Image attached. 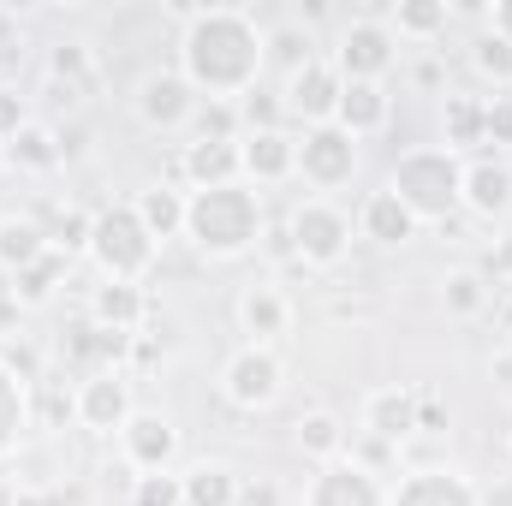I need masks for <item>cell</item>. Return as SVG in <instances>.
I'll return each instance as SVG.
<instances>
[{"instance_id": "obj_1", "label": "cell", "mask_w": 512, "mask_h": 506, "mask_svg": "<svg viewBox=\"0 0 512 506\" xmlns=\"http://www.w3.org/2000/svg\"><path fill=\"white\" fill-rule=\"evenodd\" d=\"M262 66H268V30L251 12H239V6L191 12V24L179 36V72L197 96H215V102L251 96Z\"/></svg>"}, {"instance_id": "obj_2", "label": "cell", "mask_w": 512, "mask_h": 506, "mask_svg": "<svg viewBox=\"0 0 512 506\" xmlns=\"http://www.w3.org/2000/svg\"><path fill=\"white\" fill-rule=\"evenodd\" d=\"M262 233V197L256 185L233 179V185H209V191H191L185 197V239L215 262H233L245 256Z\"/></svg>"}, {"instance_id": "obj_3", "label": "cell", "mask_w": 512, "mask_h": 506, "mask_svg": "<svg viewBox=\"0 0 512 506\" xmlns=\"http://www.w3.org/2000/svg\"><path fill=\"white\" fill-rule=\"evenodd\" d=\"M459 185H465V161L453 149H441V143L405 149L393 161V173H387V191L417 215V227L423 221H447L459 209Z\"/></svg>"}, {"instance_id": "obj_4", "label": "cell", "mask_w": 512, "mask_h": 506, "mask_svg": "<svg viewBox=\"0 0 512 506\" xmlns=\"http://www.w3.org/2000/svg\"><path fill=\"white\" fill-rule=\"evenodd\" d=\"M90 262L102 268V280H120V286H137L149 268H155V239H149V227L137 221V209L120 203V209H102L96 221H90Z\"/></svg>"}, {"instance_id": "obj_5", "label": "cell", "mask_w": 512, "mask_h": 506, "mask_svg": "<svg viewBox=\"0 0 512 506\" xmlns=\"http://www.w3.org/2000/svg\"><path fill=\"white\" fill-rule=\"evenodd\" d=\"M292 251L304 256L310 268H334V262H346L352 251V215L334 203V197H304L298 209H292Z\"/></svg>"}, {"instance_id": "obj_6", "label": "cell", "mask_w": 512, "mask_h": 506, "mask_svg": "<svg viewBox=\"0 0 512 506\" xmlns=\"http://www.w3.org/2000/svg\"><path fill=\"white\" fill-rule=\"evenodd\" d=\"M352 173H358V137H352V131L310 126L304 137H298V179H304L316 197L352 185Z\"/></svg>"}, {"instance_id": "obj_7", "label": "cell", "mask_w": 512, "mask_h": 506, "mask_svg": "<svg viewBox=\"0 0 512 506\" xmlns=\"http://www.w3.org/2000/svg\"><path fill=\"white\" fill-rule=\"evenodd\" d=\"M399 60V36L387 30L382 18H352L340 30V48H334V72L346 84H382Z\"/></svg>"}, {"instance_id": "obj_8", "label": "cell", "mask_w": 512, "mask_h": 506, "mask_svg": "<svg viewBox=\"0 0 512 506\" xmlns=\"http://www.w3.org/2000/svg\"><path fill=\"white\" fill-rule=\"evenodd\" d=\"M280 387H286V370H280L274 346H239L227 358V370H221V393L239 411H268L280 399Z\"/></svg>"}, {"instance_id": "obj_9", "label": "cell", "mask_w": 512, "mask_h": 506, "mask_svg": "<svg viewBox=\"0 0 512 506\" xmlns=\"http://www.w3.org/2000/svg\"><path fill=\"white\" fill-rule=\"evenodd\" d=\"M387 489L382 477L370 471V465H358V459H328V465H316V477L304 483V506H387Z\"/></svg>"}, {"instance_id": "obj_10", "label": "cell", "mask_w": 512, "mask_h": 506, "mask_svg": "<svg viewBox=\"0 0 512 506\" xmlns=\"http://www.w3.org/2000/svg\"><path fill=\"white\" fill-rule=\"evenodd\" d=\"M131 108L149 131H185L197 114V90L185 84V72H143Z\"/></svg>"}, {"instance_id": "obj_11", "label": "cell", "mask_w": 512, "mask_h": 506, "mask_svg": "<svg viewBox=\"0 0 512 506\" xmlns=\"http://www.w3.org/2000/svg\"><path fill=\"white\" fill-rule=\"evenodd\" d=\"M72 411H78V423L84 429H96V435H120L131 423V381L120 370H96V376L78 381V399H72Z\"/></svg>"}, {"instance_id": "obj_12", "label": "cell", "mask_w": 512, "mask_h": 506, "mask_svg": "<svg viewBox=\"0 0 512 506\" xmlns=\"http://www.w3.org/2000/svg\"><path fill=\"white\" fill-rule=\"evenodd\" d=\"M120 447H126V465L137 477H155V471H173V459H179V429H173L161 411H131V423L120 429Z\"/></svg>"}, {"instance_id": "obj_13", "label": "cell", "mask_w": 512, "mask_h": 506, "mask_svg": "<svg viewBox=\"0 0 512 506\" xmlns=\"http://www.w3.org/2000/svg\"><path fill=\"white\" fill-rule=\"evenodd\" d=\"M340 90H346V78L334 72V60H310L304 72L286 78V114H298V120H310V126H334Z\"/></svg>"}, {"instance_id": "obj_14", "label": "cell", "mask_w": 512, "mask_h": 506, "mask_svg": "<svg viewBox=\"0 0 512 506\" xmlns=\"http://www.w3.org/2000/svg\"><path fill=\"white\" fill-rule=\"evenodd\" d=\"M239 173L245 185H280L298 173V137L274 126H256L251 137H239Z\"/></svg>"}, {"instance_id": "obj_15", "label": "cell", "mask_w": 512, "mask_h": 506, "mask_svg": "<svg viewBox=\"0 0 512 506\" xmlns=\"http://www.w3.org/2000/svg\"><path fill=\"white\" fill-rule=\"evenodd\" d=\"M387 506H483L477 495V483L465 477V471H447V465H429V471H411Z\"/></svg>"}, {"instance_id": "obj_16", "label": "cell", "mask_w": 512, "mask_h": 506, "mask_svg": "<svg viewBox=\"0 0 512 506\" xmlns=\"http://www.w3.org/2000/svg\"><path fill=\"white\" fill-rule=\"evenodd\" d=\"M239 334H251L245 346H274L286 328H292V304H286V292L274 286V280H256L239 292Z\"/></svg>"}, {"instance_id": "obj_17", "label": "cell", "mask_w": 512, "mask_h": 506, "mask_svg": "<svg viewBox=\"0 0 512 506\" xmlns=\"http://www.w3.org/2000/svg\"><path fill=\"white\" fill-rule=\"evenodd\" d=\"M364 429H370L376 441H405V435H417V429H423V393H411V387H376V393L364 399Z\"/></svg>"}, {"instance_id": "obj_18", "label": "cell", "mask_w": 512, "mask_h": 506, "mask_svg": "<svg viewBox=\"0 0 512 506\" xmlns=\"http://www.w3.org/2000/svg\"><path fill=\"white\" fill-rule=\"evenodd\" d=\"M459 209H471V215H483V221L507 215L512 209V167L507 161H495V155L471 161V167H465V185H459Z\"/></svg>"}, {"instance_id": "obj_19", "label": "cell", "mask_w": 512, "mask_h": 506, "mask_svg": "<svg viewBox=\"0 0 512 506\" xmlns=\"http://www.w3.org/2000/svg\"><path fill=\"white\" fill-rule=\"evenodd\" d=\"M358 233L364 239H376V245H387V251H399V245H411L417 239V215L393 197V191H370L364 197V209H358Z\"/></svg>"}, {"instance_id": "obj_20", "label": "cell", "mask_w": 512, "mask_h": 506, "mask_svg": "<svg viewBox=\"0 0 512 506\" xmlns=\"http://www.w3.org/2000/svg\"><path fill=\"white\" fill-rule=\"evenodd\" d=\"M185 179H191L197 191H209V185H233V179H239V143H233V137L185 143Z\"/></svg>"}, {"instance_id": "obj_21", "label": "cell", "mask_w": 512, "mask_h": 506, "mask_svg": "<svg viewBox=\"0 0 512 506\" xmlns=\"http://www.w3.org/2000/svg\"><path fill=\"white\" fill-rule=\"evenodd\" d=\"M387 114H393V102H387L382 84H346V90H340V114H334V126L352 131V137L364 143V137H376V131L387 126Z\"/></svg>"}, {"instance_id": "obj_22", "label": "cell", "mask_w": 512, "mask_h": 506, "mask_svg": "<svg viewBox=\"0 0 512 506\" xmlns=\"http://www.w3.org/2000/svg\"><path fill=\"white\" fill-rule=\"evenodd\" d=\"M179 489H185V506H239V477H233V465H221V459H203V465H191L185 477H179Z\"/></svg>"}, {"instance_id": "obj_23", "label": "cell", "mask_w": 512, "mask_h": 506, "mask_svg": "<svg viewBox=\"0 0 512 506\" xmlns=\"http://www.w3.org/2000/svg\"><path fill=\"white\" fill-rule=\"evenodd\" d=\"M137 221L149 227V239L161 245V239H173V233H185V197L179 191H167V185H149V191H137Z\"/></svg>"}, {"instance_id": "obj_24", "label": "cell", "mask_w": 512, "mask_h": 506, "mask_svg": "<svg viewBox=\"0 0 512 506\" xmlns=\"http://www.w3.org/2000/svg\"><path fill=\"white\" fill-rule=\"evenodd\" d=\"M48 251H54V245L42 239V227H36V221H0V268L30 274Z\"/></svg>"}, {"instance_id": "obj_25", "label": "cell", "mask_w": 512, "mask_h": 506, "mask_svg": "<svg viewBox=\"0 0 512 506\" xmlns=\"http://www.w3.org/2000/svg\"><path fill=\"white\" fill-rule=\"evenodd\" d=\"M387 30H393L399 42H405V36H411V42H429V36L447 30V6H441V0H399V6L387 12Z\"/></svg>"}, {"instance_id": "obj_26", "label": "cell", "mask_w": 512, "mask_h": 506, "mask_svg": "<svg viewBox=\"0 0 512 506\" xmlns=\"http://www.w3.org/2000/svg\"><path fill=\"white\" fill-rule=\"evenodd\" d=\"M298 453L316 459V465L340 459V453H346V429H340V417H334V411H310V417H298Z\"/></svg>"}, {"instance_id": "obj_27", "label": "cell", "mask_w": 512, "mask_h": 506, "mask_svg": "<svg viewBox=\"0 0 512 506\" xmlns=\"http://www.w3.org/2000/svg\"><path fill=\"white\" fill-rule=\"evenodd\" d=\"M137 316H143V292H137V286L108 280V286L96 292V322H102V328H120V334H131V328H137Z\"/></svg>"}, {"instance_id": "obj_28", "label": "cell", "mask_w": 512, "mask_h": 506, "mask_svg": "<svg viewBox=\"0 0 512 506\" xmlns=\"http://www.w3.org/2000/svg\"><path fill=\"white\" fill-rule=\"evenodd\" d=\"M6 155L18 161V167H30V173H48V167H60V143H54V131H42V126H24L12 143H6Z\"/></svg>"}, {"instance_id": "obj_29", "label": "cell", "mask_w": 512, "mask_h": 506, "mask_svg": "<svg viewBox=\"0 0 512 506\" xmlns=\"http://www.w3.org/2000/svg\"><path fill=\"white\" fill-rule=\"evenodd\" d=\"M471 66H477L495 90H507L512 84V42L507 36H495V30H483V36L471 42Z\"/></svg>"}, {"instance_id": "obj_30", "label": "cell", "mask_w": 512, "mask_h": 506, "mask_svg": "<svg viewBox=\"0 0 512 506\" xmlns=\"http://www.w3.org/2000/svg\"><path fill=\"white\" fill-rule=\"evenodd\" d=\"M18 435H24V381L0 364V459L18 447Z\"/></svg>"}, {"instance_id": "obj_31", "label": "cell", "mask_w": 512, "mask_h": 506, "mask_svg": "<svg viewBox=\"0 0 512 506\" xmlns=\"http://www.w3.org/2000/svg\"><path fill=\"white\" fill-rule=\"evenodd\" d=\"M441 304H447L453 316H477V310L489 304V286H483V274H471V268H453V274L441 280Z\"/></svg>"}, {"instance_id": "obj_32", "label": "cell", "mask_w": 512, "mask_h": 506, "mask_svg": "<svg viewBox=\"0 0 512 506\" xmlns=\"http://www.w3.org/2000/svg\"><path fill=\"white\" fill-rule=\"evenodd\" d=\"M316 42H310V30H298V24H280V30H268V60H280L286 66V78L292 72H304L316 54H310Z\"/></svg>"}, {"instance_id": "obj_33", "label": "cell", "mask_w": 512, "mask_h": 506, "mask_svg": "<svg viewBox=\"0 0 512 506\" xmlns=\"http://www.w3.org/2000/svg\"><path fill=\"white\" fill-rule=\"evenodd\" d=\"M120 346H126V334H120V328H102V322L78 328V340H72V352H78V358H96V370H114Z\"/></svg>"}, {"instance_id": "obj_34", "label": "cell", "mask_w": 512, "mask_h": 506, "mask_svg": "<svg viewBox=\"0 0 512 506\" xmlns=\"http://www.w3.org/2000/svg\"><path fill=\"white\" fill-rule=\"evenodd\" d=\"M459 143H483V102H447V149Z\"/></svg>"}, {"instance_id": "obj_35", "label": "cell", "mask_w": 512, "mask_h": 506, "mask_svg": "<svg viewBox=\"0 0 512 506\" xmlns=\"http://www.w3.org/2000/svg\"><path fill=\"white\" fill-rule=\"evenodd\" d=\"M131 506H185V489H179L173 471H155V477H137Z\"/></svg>"}, {"instance_id": "obj_36", "label": "cell", "mask_w": 512, "mask_h": 506, "mask_svg": "<svg viewBox=\"0 0 512 506\" xmlns=\"http://www.w3.org/2000/svg\"><path fill=\"white\" fill-rule=\"evenodd\" d=\"M54 78H66V90H72V78H90V48L84 42H60L54 48Z\"/></svg>"}, {"instance_id": "obj_37", "label": "cell", "mask_w": 512, "mask_h": 506, "mask_svg": "<svg viewBox=\"0 0 512 506\" xmlns=\"http://www.w3.org/2000/svg\"><path fill=\"white\" fill-rule=\"evenodd\" d=\"M483 143H512V96L483 102Z\"/></svg>"}, {"instance_id": "obj_38", "label": "cell", "mask_w": 512, "mask_h": 506, "mask_svg": "<svg viewBox=\"0 0 512 506\" xmlns=\"http://www.w3.org/2000/svg\"><path fill=\"white\" fill-rule=\"evenodd\" d=\"M30 126V114H24V102H18V90H0V149L18 137V131Z\"/></svg>"}, {"instance_id": "obj_39", "label": "cell", "mask_w": 512, "mask_h": 506, "mask_svg": "<svg viewBox=\"0 0 512 506\" xmlns=\"http://www.w3.org/2000/svg\"><path fill=\"white\" fill-rule=\"evenodd\" d=\"M18 60H24V30H18V18L0 12V72L18 66Z\"/></svg>"}, {"instance_id": "obj_40", "label": "cell", "mask_w": 512, "mask_h": 506, "mask_svg": "<svg viewBox=\"0 0 512 506\" xmlns=\"http://www.w3.org/2000/svg\"><path fill=\"white\" fill-rule=\"evenodd\" d=\"M489 30L512 42V0H495V12H489Z\"/></svg>"}, {"instance_id": "obj_41", "label": "cell", "mask_w": 512, "mask_h": 506, "mask_svg": "<svg viewBox=\"0 0 512 506\" xmlns=\"http://www.w3.org/2000/svg\"><path fill=\"white\" fill-rule=\"evenodd\" d=\"M489 268H495L501 280H512V239H501V245H495V256H489Z\"/></svg>"}]
</instances>
